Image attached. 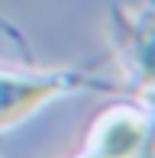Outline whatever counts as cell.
I'll use <instances>...</instances> for the list:
<instances>
[{
    "mask_svg": "<svg viewBox=\"0 0 155 158\" xmlns=\"http://www.w3.org/2000/svg\"><path fill=\"white\" fill-rule=\"evenodd\" d=\"M116 35L123 45L129 64L139 71L145 84L155 87V19L152 16H119L116 19Z\"/></svg>",
    "mask_w": 155,
    "mask_h": 158,
    "instance_id": "2",
    "label": "cell"
},
{
    "mask_svg": "<svg viewBox=\"0 0 155 158\" xmlns=\"http://www.w3.org/2000/svg\"><path fill=\"white\" fill-rule=\"evenodd\" d=\"M145 145V126L139 116L119 113V116L107 119L97 135L94 158H136Z\"/></svg>",
    "mask_w": 155,
    "mask_h": 158,
    "instance_id": "3",
    "label": "cell"
},
{
    "mask_svg": "<svg viewBox=\"0 0 155 158\" xmlns=\"http://www.w3.org/2000/svg\"><path fill=\"white\" fill-rule=\"evenodd\" d=\"M152 158H155V148H152Z\"/></svg>",
    "mask_w": 155,
    "mask_h": 158,
    "instance_id": "4",
    "label": "cell"
},
{
    "mask_svg": "<svg viewBox=\"0 0 155 158\" xmlns=\"http://www.w3.org/2000/svg\"><path fill=\"white\" fill-rule=\"evenodd\" d=\"M68 87V81H6L0 77V129L19 123L23 116H29L36 106H42L48 97L61 94Z\"/></svg>",
    "mask_w": 155,
    "mask_h": 158,
    "instance_id": "1",
    "label": "cell"
}]
</instances>
